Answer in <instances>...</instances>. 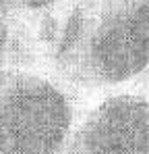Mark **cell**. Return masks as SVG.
Listing matches in <instances>:
<instances>
[{
  "label": "cell",
  "instance_id": "cell-2",
  "mask_svg": "<svg viewBox=\"0 0 149 154\" xmlns=\"http://www.w3.org/2000/svg\"><path fill=\"white\" fill-rule=\"evenodd\" d=\"M73 135L69 94L37 73L0 69V154H60Z\"/></svg>",
  "mask_w": 149,
  "mask_h": 154
},
{
  "label": "cell",
  "instance_id": "cell-6",
  "mask_svg": "<svg viewBox=\"0 0 149 154\" xmlns=\"http://www.w3.org/2000/svg\"><path fill=\"white\" fill-rule=\"evenodd\" d=\"M17 8H19V2H17V0H0V15L8 17V15H13Z\"/></svg>",
  "mask_w": 149,
  "mask_h": 154
},
{
  "label": "cell",
  "instance_id": "cell-4",
  "mask_svg": "<svg viewBox=\"0 0 149 154\" xmlns=\"http://www.w3.org/2000/svg\"><path fill=\"white\" fill-rule=\"evenodd\" d=\"M13 46H15L13 27L8 23V17L0 15V69L4 67V63H6L8 56L13 54Z\"/></svg>",
  "mask_w": 149,
  "mask_h": 154
},
{
  "label": "cell",
  "instance_id": "cell-5",
  "mask_svg": "<svg viewBox=\"0 0 149 154\" xmlns=\"http://www.w3.org/2000/svg\"><path fill=\"white\" fill-rule=\"evenodd\" d=\"M19 2V8H25V11H46L50 6L58 4L60 0H17Z\"/></svg>",
  "mask_w": 149,
  "mask_h": 154
},
{
  "label": "cell",
  "instance_id": "cell-1",
  "mask_svg": "<svg viewBox=\"0 0 149 154\" xmlns=\"http://www.w3.org/2000/svg\"><path fill=\"white\" fill-rule=\"evenodd\" d=\"M54 67L77 88L128 83L149 71V0H79L54 40Z\"/></svg>",
  "mask_w": 149,
  "mask_h": 154
},
{
  "label": "cell",
  "instance_id": "cell-3",
  "mask_svg": "<svg viewBox=\"0 0 149 154\" xmlns=\"http://www.w3.org/2000/svg\"><path fill=\"white\" fill-rule=\"evenodd\" d=\"M69 154H149V98L116 94L93 106L73 131Z\"/></svg>",
  "mask_w": 149,
  "mask_h": 154
}]
</instances>
